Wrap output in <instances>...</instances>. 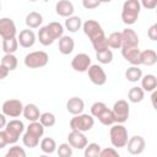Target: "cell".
<instances>
[{
	"mask_svg": "<svg viewBox=\"0 0 157 157\" xmlns=\"http://www.w3.org/2000/svg\"><path fill=\"white\" fill-rule=\"evenodd\" d=\"M55 11L59 16H63V17H70L72 16L74 13V5L71 1H67V0H61V1H58L56 5H55Z\"/></svg>",
	"mask_w": 157,
	"mask_h": 157,
	"instance_id": "obj_18",
	"label": "cell"
},
{
	"mask_svg": "<svg viewBox=\"0 0 157 157\" xmlns=\"http://www.w3.org/2000/svg\"><path fill=\"white\" fill-rule=\"evenodd\" d=\"M98 120L101 121V124H103V125H113L114 123H115V120H114V117H113V113H112V109H109V108H107V109H104L98 117Z\"/></svg>",
	"mask_w": 157,
	"mask_h": 157,
	"instance_id": "obj_34",
	"label": "cell"
},
{
	"mask_svg": "<svg viewBox=\"0 0 157 157\" xmlns=\"http://www.w3.org/2000/svg\"><path fill=\"white\" fill-rule=\"evenodd\" d=\"M55 121H56V118L53 113H49V112H45V113H42L40 117H39V123L44 126V128H50L53 125H55Z\"/></svg>",
	"mask_w": 157,
	"mask_h": 157,
	"instance_id": "obj_35",
	"label": "cell"
},
{
	"mask_svg": "<svg viewBox=\"0 0 157 157\" xmlns=\"http://www.w3.org/2000/svg\"><path fill=\"white\" fill-rule=\"evenodd\" d=\"M82 29H83V33L91 40L92 47L96 50V53L104 50V49H109L108 44H107V37L104 34V31L102 29V26L97 21L87 20L82 25Z\"/></svg>",
	"mask_w": 157,
	"mask_h": 157,
	"instance_id": "obj_1",
	"label": "cell"
},
{
	"mask_svg": "<svg viewBox=\"0 0 157 157\" xmlns=\"http://www.w3.org/2000/svg\"><path fill=\"white\" fill-rule=\"evenodd\" d=\"M38 157H49V155H40V156H38Z\"/></svg>",
	"mask_w": 157,
	"mask_h": 157,
	"instance_id": "obj_50",
	"label": "cell"
},
{
	"mask_svg": "<svg viewBox=\"0 0 157 157\" xmlns=\"http://www.w3.org/2000/svg\"><path fill=\"white\" fill-rule=\"evenodd\" d=\"M26 132H28V134H31V135H33V136H36V137L39 139V137H42L43 134H44V126H43L39 121H32V123H29V125L27 126Z\"/></svg>",
	"mask_w": 157,
	"mask_h": 157,
	"instance_id": "obj_32",
	"label": "cell"
},
{
	"mask_svg": "<svg viewBox=\"0 0 157 157\" xmlns=\"http://www.w3.org/2000/svg\"><path fill=\"white\" fill-rule=\"evenodd\" d=\"M5 157H27V155H26V152H25V150L22 147L15 145V146L9 148V151L6 152Z\"/></svg>",
	"mask_w": 157,
	"mask_h": 157,
	"instance_id": "obj_40",
	"label": "cell"
},
{
	"mask_svg": "<svg viewBox=\"0 0 157 157\" xmlns=\"http://www.w3.org/2000/svg\"><path fill=\"white\" fill-rule=\"evenodd\" d=\"M156 97H157V92H156V91H153V92H152V96H151V99H152V105H153V108H157V105H156Z\"/></svg>",
	"mask_w": 157,
	"mask_h": 157,
	"instance_id": "obj_49",
	"label": "cell"
},
{
	"mask_svg": "<svg viewBox=\"0 0 157 157\" xmlns=\"http://www.w3.org/2000/svg\"><path fill=\"white\" fill-rule=\"evenodd\" d=\"M107 44H108V48H113V49L121 48V33L120 32H112L107 37Z\"/></svg>",
	"mask_w": 157,
	"mask_h": 157,
	"instance_id": "obj_31",
	"label": "cell"
},
{
	"mask_svg": "<svg viewBox=\"0 0 157 157\" xmlns=\"http://www.w3.org/2000/svg\"><path fill=\"white\" fill-rule=\"evenodd\" d=\"M1 110H2V114L5 117L17 118L23 112V104L20 99H7L2 103Z\"/></svg>",
	"mask_w": 157,
	"mask_h": 157,
	"instance_id": "obj_8",
	"label": "cell"
},
{
	"mask_svg": "<svg viewBox=\"0 0 157 157\" xmlns=\"http://www.w3.org/2000/svg\"><path fill=\"white\" fill-rule=\"evenodd\" d=\"M141 52L139 50V48H121V55L123 58L129 61L132 66H139L141 64V56H140Z\"/></svg>",
	"mask_w": 157,
	"mask_h": 157,
	"instance_id": "obj_15",
	"label": "cell"
},
{
	"mask_svg": "<svg viewBox=\"0 0 157 157\" xmlns=\"http://www.w3.org/2000/svg\"><path fill=\"white\" fill-rule=\"evenodd\" d=\"M83 108H85V103H83V101L80 97H71L66 102V109L72 115L82 114Z\"/></svg>",
	"mask_w": 157,
	"mask_h": 157,
	"instance_id": "obj_17",
	"label": "cell"
},
{
	"mask_svg": "<svg viewBox=\"0 0 157 157\" xmlns=\"http://www.w3.org/2000/svg\"><path fill=\"white\" fill-rule=\"evenodd\" d=\"M121 33V48H139V37L137 33L131 28H125Z\"/></svg>",
	"mask_w": 157,
	"mask_h": 157,
	"instance_id": "obj_11",
	"label": "cell"
},
{
	"mask_svg": "<svg viewBox=\"0 0 157 157\" xmlns=\"http://www.w3.org/2000/svg\"><path fill=\"white\" fill-rule=\"evenodd\" d=\"M6 123H7V121H6V117H5L2 113H0V130L6 126Z\"/></svg>",
	"mask_w": 157,
	"mask_h": 157,
	"instance_id": "obj_48",
	"label": "cell"
},
{
	"mask_svg": "<svg viewBox=\"0 0 157 157\" xmlns=\"http://www.w3.org/2000/svg\"><path fill=\"white\" fill-rule=\"evenodd\" d=\"M56 152L59 157H71L72 156V147L69 144H60L59 147H56Z\"/></svg>",
	"mask_w": 157,
	"mask_h": 157,
	"instance_id": "obj_39",
	"label": "cell"
},
{
	"mask_svg": "<svg viewBox=\"0 0 157 157\" xmlns=\"http://www.w3.org/2000/svg\"><path fill=\"white\" fill-rule=\"evenodd\" d=\"M87 72H88V77L92 83H94L97 86H103L107 82V75H105V71L102 69V66L91 65L88 67Z\"/></svg>",
	"mask_w": 157,
	"mask_h": 157,
	"instance_id": "obj_10",
	"label": "cell"
},
{
	"mask_svg": "<svg viewBox=\"0 0 157 157\" xmlns=\"http://www.w3.org/2000/svg\"><path fill=\"white\" fill-rule=\"evenodd\" d=\"M125 77L130 82H137L142 77V70L139 66H130L125 71Z\"/></svg>",
	"mask_w": 157,
	"mask_h": 157,
	"instance_id": "obj_30",
	"label": "cell"
},
{
	"mask_svg": "<svg viewBox=\"0 0 157 157\" xmlns=\"http://www.w3.org/2000/svg\"><path fill=\"white\" fill-rule=\"evenodd\" d=\"M23 130H25V125L18 119H12L9 123H6L4 132L7 139V144H16L20 139V135L23 132Z\"/></svg>",
	"mask_w": 157,
	"mask_h": 157,
	"instance_id": "obj_5",
	"label": "cell"
},
{
	"mask_svg": "<svg viewBox=\"0 0 157 157\" xmlns=\"http://www.w3.org/2000/svg\"><path fill=\"white\" fill-rule=\"evenodd\" d=\"M109 136H110V142L114 147H125L129 140L128 136V130L123 124H115L110 128L109 131Z\"/></svg>",
	"mask_w": 157,
	"mask_h": 157,
	"instance_id": "obj_4",
	"label": "cell"
},
{
	"mask_svg": "<svg viewBox=\"0 0 157 157\" xmlns=\"http://www.w3.org/2000/svg\"><path fill=\"white\" fill-rule=\"evenodd\" d=\"M140 56H141V64L146 66H152L157 63V53L153 49H146L141 52Z\"/></svg>",
	"mask_w": 157,
	"mask_h": 157,
	"instance_id": "obj_23",
	"label": "cell"
},
{
	"mask_svg": "<svg viewBox=\"0 0 157 157\" xmlns=\"http://www.w3.org/2000/svg\"><path fill=\"white\" fill-rule=\"evenodd\" d=\"M114 120L117 124H123L128 120L129 114H130V107L129 103L125 99H119L114 103L113 109H112Z\"/></svg>",
	"mask_w": 157,
	"mask_h": 157,
	"instance_id": "obj_7",
	"label": "cell"
},
{
	"mask_svg": "<svg viewBox=\"0 0 157 157\" xmlns=\"http://www.w3.org/2000/svg\"><path fill=\"white\" fill-rule=\"evenodd\" d=\"M1 48L5 52V54H13L18 48L17 38H10V39H2Z\"/></svg>",
	"mask_w": 157,
	"mask_h": 157,
	"instance_id": "obj_28",
	"label": "cell"
},
{
	"mask_svg": "<svg viewBox=\"0 0 157 157\" xmlns=\"http://www.w3.org/2000/svg\"><path fill=\"white\" fill-rule=\"evenodd\" d=\"M65 27L69 32L75 33L82 27V21L78 16H70L65 20Z\"/></svg>",
	"mask_w": 157,
	"mask_h": 157,
	"instance_id": "obj_25",
	"label": "cell"
},
{
	"mask_svg": "<svg viewBox=\"0 0 157 157\" xmlns=\"http://www.w3.org/2000/svg\"><path fill=\"white\" fill-rule=\"evenodd\" d=\"M145 147H146L145 139L140 135H134L132 137H129L126 144V148L130 155H140L145 151Z\"/></svg>",
	"mask_w": 157,
	"mask_h": 157,
	"instance_id": "obj_12",
	"label": "cell"
},
{
	"mask_svg": "<svg viewBox=\"0 0 157 157\" xmlns=\"http://www.w3.org/2000/svg\"><path fill=\"white\" fill-rule=\"evenodd\" d=\"M96 58L101 64H109L113 60V53L110 49H104L96 53Z\"/></svg>",
	"mask_w": 157,
	"mask_h": 157,
	"instance_id": "obj_37",
	"label": "cell"
},
{
	"mask_svg": "<svg viewBox=\"0 0 157 157\" xmlns=\"http://www.w3.org/2000/svg\"><path fill=\"white\" fill-rule=\"evenodd\" d=\"M85 152H83V156L85 157H99L101 156V146L96 142H91V144H87V146L83 148Z\"/></svg>",
	"mask_w": 157,
	"mask_h": 157,
	"instance_id": "obj_33",
	"label": "cell"
},
{
	"mask_svg": "<svg viewBox=\"0 0 157 157\" xmlns=\"http://www.w3.org/2000/svg\"><path fill=\"white\" fill-rule=\"evenodd\" d=\"M17 42H18V44L22 48H31L36 43V34L29 28L28 29H23V31L20 32L18 38H17Z\"/></svg>",
	"mask_w": 157,
	"mask_h": 157,
	"instance_id": "obj_16",
	"label": "cell"
},
{
	"mask_svg": "<svg viewBox=\"0 0 157 157\" xmlns=\"http://www.w3.org/2000/svg\"><path fill=\"white\" fill-rule=\"evenodd\" d=\"M94 118L91 114H78L70 120V128L72 131L85 132L93 128Z\"/></svg>",
	"mask_w": 157,
	"mask_h": 157,
	"instance_id": "obj_3",
	"label": "cell"
},
{
	"mask_svg": "<svg viewBox=\"0 0 157 157\" xmlns=\"http://www.w3.org/2000/svg\"><path fill=\"white\" fill-rule=\"evenodd\" d=\"M71 66L75 71L78 72H85L88 70V67L91 66V58L90 55L85 54V53H80L76 54L74 56V59L71 60Z\"/></svg>",
	"mask_w": 157,
	"mask_h": 157,
	"instance_id": "obj_13",
	"label": "cell"
},
{
	"mask_svg": "<svg viewBox=\"0 0 157 157\" xmlns=\"http://www.w3.org/2000/svg\"><path fill=\"white\" fill-rule=\"evenodd\" d=\"M23 117L28 120V121H38L39 117H40V112L39 108L34 104V103H28L26 105H23V112H22Z\"/></svg>",
	"mask_w": 157,
	"mask_h": 157,
	"instance_id": "obj_19",
	"label": "cell"
},
{
	"mask_svg": "<svg viewBox=\"0 0 157 157\" xmlns=\"http://www.w3.org/2000/svg\"><path fill=\"white\" fill-rule=\"evenodd\" d=\"M16 25L9 17L0 18V37L2 39L16 38Z\"/></svg>",
	"mask_w": 157,
	"mask_h": 157,
	"instance_id": "obj_9",
	"label": "cell"
},
{
	"mask_svg": "<svg viewBox=\"0 0 157 157\" xmlns=\"http://www.w3.org/2000/svg\"><path fill=\"white\" fill-rule=\"evenodd\" d=\"M67 144L72 147V148H77V150H83L88 141H87V137L83 135V132H80V131H72L67 135Z\"/></svg>",
	"mask_w": 157,
	"mask_h": 157,
	"instance_id": "obj_14",
	"label": "cell"
},
{
	"mask_svg": "<svg viewBox=\"0 0 157 157\" xmlns=\"http://www.w3.org/2000/svg\"><path fill=\"white\" fill-rule=\"evenodd\" d=\"M147 34H148V38H150L151 40H157V25H156V23L152 25V26L148 28Z\"/></svg>",
	"mask_w": 157,
	"mask_h": 157,
	"instance_id": "obj_44",
	"label": "cell"
},
{
	"mask_svg": "<svg viewBox=\"0 0 157 157\" xmlns=\"http://www.w3.org/2000/svg\"><path fill=\"white\" fill-rule=\"evenodd\" d=\"M99 157H120V155L113 147H105V148L101 150V156Z\"/></svg>",
	"mask_w": 157,
	"mask_h": 157,
	"instance_id": "obj_42",
	"label": "cell"
},
{
	"mask_svg": "<svg viewBox=\"0 0 157 157\" xmlns=\"http://www.w3.org/2000/svg\"><path fill=\"white\" fill-rule=\"evenodd\" d=\"M47 31H48V33H49V36L53 38V40H55V39H60L63 36H64V27H63V25L61 23H59V22H50V23H48L47 26Z\"/></svg>",
	"mask_w": 157,
	"mask_h": 157,
	"instance_id": "obj_22",
	"label": "cell"
},
{
	"mask_svg": "<svg viewBox=\"0 0 157 157\" xmlns=\"http://www.w3.org/2000/svg\"><path fill=\"white\" fill-rule=\"evenodd\" d=\"M141 5L139 0H128L123 4L121 20L125 25H134L140 15Z\"/></svg>",
	"mask_w": 157,
	"mask_h": 157,
	"instance_id": "obj_2",
	"label": "cell"
},
{
	"mask_svg": "<svg viewBox=\"0 0 157 157\" xmlns=\"http://www.w3.org/2000/svg\"><path fill=\"white\" fill-rule=\"evenodd\" d=\"M0 9H1V4H0Z\"/></svg>",
	"mask_w": 157,
	"mask_h": 157,
	"instance_id": "obj_51",
	"label": "cell"
},
{
	"mask_svg": "<svg viewBox=\"0 0 157 157\" xmlns=\"http://www.w3.org/2000/svg\"><path fill=\"white\" fill-rule=\"evenodd\" d=\"M6 145H7V139L5 136V132L4 130H0V150L4 148Z\"/></svg>",
	"mask_w": 157,
	"mask_h": 157,
	"instance_id": "obj_46",
	"label": "cell"
},
{
	"mask_svg": "<svg viewBox=\"0 0 157 157\" xmlns=\"http://www.w3.org/2000/svg\"><path fill=\"white\" fill-rule=\"evenodd\" d=\"M82 5L85 9H96L101 5V1H97V0H83L82 1Z\"/></svg>",
	"mask_w": 157,
	"mask_h": 157,
	"instance_id": "obj_43",
	"label": "cell"
},
{
	"mask_svg": "<svg viewBox=\"0 0 157 157\" xmlns=\"http://www.w3.org/2000/svg\"><path fill=\"white\" fill-rule=\"evenodd\" d=\"M38 40H39V43H40L42 45H45V47L53 44L54 40H53V38L49 36V33H48L45 26H44V27H40V29L38 31Z\"/></svg>",
	"mask_w": 157,
	"mask_h": 157,
	"instance_id": "obj_36",
	"label": "cell"
},
{
	"mask_svg": "<svg viewBox=\"0 0 157 157\" xmlns=\"http://www.w3.org/2000/svg\"><path fill=\"white\" fill-rule=\"evenodd\" d=\"M75 48V42L71 37L69 36H63L59 39V52L63 55H69L70 53H72Z\"/></svg>",
	"mask_w": 157,
	"mask_h": 157,
	"instance_id": "obj_20",
	"label": "cell"
},
{
	"mask_svg": "<svg viewBox=\"0 0 157 157\" xmlns=\"http://www.w3.org/2000/svg\"><path fill=\"white\" fill-rule=\"evenodd\" d=\"M108 107L105 105V103H103V102H94L92 105H91V115L92 117H98L104 109H107Z\"/></svg>",
	"mask_w": 157,
	"mask_h": 157,
	"instance_id": "obj_41",
	"label": "cell"
},
{
	"mask_svg": "<svg viewBox=\"0 0 157 157\" xmlns=\"http://www.w3.org/2000/svg\"><path fill=\"white\" fill-rule=\"evenodd\" d=\"M43 22V16L39 12L32 11L26 16V25L28 28H38Z\"/></svg>",
	"mask_w": 157,
	"mask_h": 157,
	"instance_id": "obj_24",
	"label": "cell"
},
{
	"mask_svg": "<svg viewBox=\"0 0 157 157\" xmlns=\"http://www.w3.org/2000/svg\"><path fill=\"white\" fill-rule=\"evenodd\" d=\"M9 70H6L2 65H0V81L1 80H4V78H6L7 77V75H9Z\"/></svg>",
	"mask_w": 157,
	"mask_h": 157,
	"instance_id": "obj_47",
	"label": "cell"
},
{
	"mask_svg": "<svg viewBox=\"0 0 157 157\" xmlns=\"http://www.w3.org/2000/svg\"><path fill=\"white\" fill-rule=\"evenodd\" d=\"M22 141H23V145L26 147H29V148H33L39 144V139L33 136V135H31V134H28V132H25V135L22 137Z\"/></svg>",
	"mask_w": 157,
	"mask_h": 157,
	"instance_id": "obj_38",
	"label": "cell"
},
{
	"mask_svg": "<svg viewBox=\"0 0 157 157\" xmlns=\"http://www.w3.org/2000/svg\"><path fill=\"white\" fill-rule=\"evenodd\" d=\"M156 87H157V78L155 75L147 74L141 77V88L144 92L145 91L153 92V91H156Z\"/></svg>",
	"mask_w": 157,
	"mask_h": 157,
	"instance_id": "obj_21",
	"label": "cell"
},
{
	"mask_svg": "<svg viewBox=\"0 0 157 157\" xmlns=\"http://www.w3.org/2000/svg\"><path fill=\"white\" fill-rule=\"evenodd\" d=\"M144 97H145V92L139 86L131 87L129 90V92H128V98H129V101L131 103H139V102H141L144 99Z\"/></svg>",
	"mask_w": 157,
	"mask_h": 157,
	"instance_id": "obj_26",
	"label": "cell"
},
{
	"mask_svg": "<svg viewBox=\"0 0 157 157\" xmlns=\"http://www.w3.org/2000/svg\"><path fill=\"white\" fill-rule=\"evenodd\" d=\"M49 56L43 50H36L32 53H28L25 56V65L29 69H39L48 64Z\"/></svg>",
	"mask_w": 157,
	"mask_h": 157,
	"instance_id": "obj_6",
	"label": "cell"
},
{
	"mask_svg": "<svg viewBox=\"0 0 157 157\" xmlns=\"http://www.w3.org/2000/svg\"><path fill=\"white\" fill-rule=\"evenodd\" d=\"M17 64H18L17 58H16L13 54H5V55L2 56V59H1V65H2L6 70H9V71L15 70V69L17 67Z\"/></svg>",
	"mask_w": 157,
	"mask_h": 157,
	"instance_id": "obj_29",
	"label": "cell"
},
{
	"mask_svg": "<svg viewBox=\"0 0 157 157\" xmlns=\"http://www.w3.org/2000/svg\"><path fill=\"white\" fill-rule=\"evenodd\" d=\"M140 5H142L144 7H146L148 10H152V9H155L157 6V1L156 0H142L140 2Z\"/></svg>",
	"mask_w": 157,
	"mask_h": 157,
	"instance_id": "obj_45",
	"label": "cell"
},
{
	"mask_svg": "<svg viewBox=\"0 0 157 157\" xmlns=\"http://www.w3.org/2000/svg\"><path fill=\"white\" fill-rule=\"evenodd\" d=\"M56 142L54 139L52 137H44L42 141H40V150L45 153V155H50L53 152L56 151Z\"/></svg>",
	"mask_w": 157,
	"mask_h": 157,
	"instance_id": "obj_27",
	"label": "cell"
}]
</instances>
